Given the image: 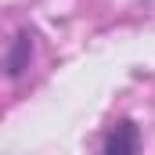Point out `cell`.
<instances>
[{
	"instance_id": "obj_1",
	"label": "cell",
	"mask_w": 155,
	"mask_h": 155,
	"mask_svg": "<svg viewBox=\"0 0 155 155\" xmlns=\"http://www.w3.org/2000/svg\"><path fill=\"white\" fill-rule=\"evenodd\" d=\"M101 155H141V130H137V123H134V119L112 123Z\"/></svg>"
},
{
	"instance_id": "obj_2",
	"label": "cell",
	"mask_w": 155,
	"mask_h": 155,
	"mask_svg": "<svg viewBox=\"0 0 155 155\" xmlns=\"http://www.w3.org/2000/svg\"><path fill=\"white\" fill-rule=\"evenodd\" d=\"M29 58H33V40L22 33V36L15 40V51H11V58H7V72H11V76H18L22 69H29Z\"/></svg>"
}]
</instances>
